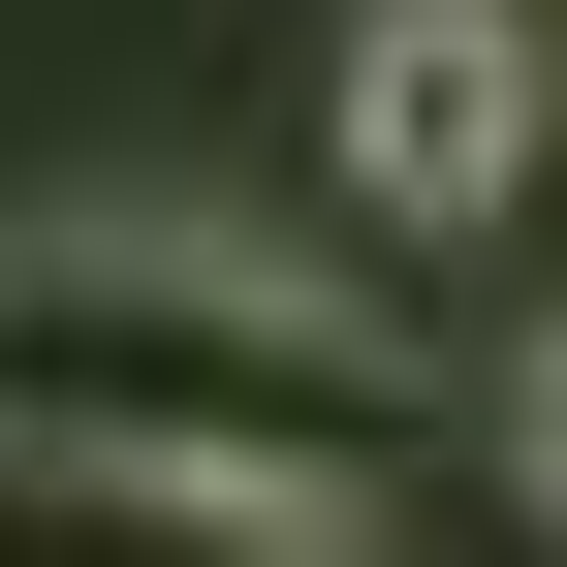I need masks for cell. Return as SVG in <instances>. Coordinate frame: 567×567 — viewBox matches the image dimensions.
Masks as SVG:
<instances>
[{"instance_id":"1","label":"cell","mask_w":567,"mask_h":567,"mask_svg":"<svg viewBox=\"0 0 567 567\" xmlns=\"http://www.w3.org/2000/svg\"><path fill=\"white\" fill-rule=\"evenodd\" d=\"M0 473L126 536H221V567H347L410 473V379L347 284L189 252V221H32L0 252Z\"/></svg>"},{"instance_id":"3","label":"cell","mask_w":567,"mask_h":567,"mask_svg":"<svg viewBox=\"0 0 567 567\" xmlns=\"http://www.w3.org/2000/svg\"><path fill=\"white\" fill-rule=\"evenodd\" d=\"M505 473H536V536H567V347H536V379H505Z\"/></svg>"},{"instance_id":"2","label":"cell","mask_w":567,"mask_h":567,"mask_svg":"<svg viewBox=\"0 0 567 567\" xmlns=\"http://www.w3.org/2000/svg\"><path fill=\"white\" fill-rule=\"evenodd\" d=\"M347 189H379V221H505L536 189V32L505 0H379V32H347Z\"/></svg>"}]
</instances>
